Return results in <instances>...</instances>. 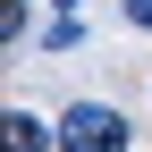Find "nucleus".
I'll use <instances>...</instances> for the list:
<instances>
[{
    "label": "nucleus",
    "instance_id": "1",
    "mask_svg": "<svg viewBox=\"0 0 152 152\" xmlns=\"http://www.w3.org/2000/svg\"><path fill=\"white\" fill-rule=\"evenodd\" d=\"M59 152H127V118L110 102H68L59 110Z\"/></svg>",
    "mask_w": 152,
    "mask_h": 152
},
{
    "label": "nucleus",
    "instance_id": "3",
    "mask_svg": "<svg viewBox=\"0 0 152 152\" xmlns=\"http://www.w3.org/2000/svg\"><path fill=\"white\" fill-rule=\"evenodd\" d=\"M0 42H26V0H0Z\"/></svg>",
    "mask_w": 152,
    "mask_h": 152
},
{
    "label": "nucleus",
    "instance_id": "5",
    "mask_svg": "<svg viewBox=\"0 0 152 152\" xmlns=\"http://www.w3.org/2000/svg\"><path fill=\"white\" fill-rule=\"evenodd\" d=\"M118 9H127V26H135V34H152V0H118Z\"/></svg>",
    "mask_w": 152,
    "mask_h": 152
},
{
    "label": "nucleus",
    "instance_id": "2",
    "mask_svg": "<svg viewBox=\"0 0 152 152\" xmlns=\"http://www.w3.org/2000/svg\"><path fill=\"white\" fill-rule=\"evenodd\" d=\"M59 144V127L51 118H34V110H9V152H51Z\"/></svg>",
    "mask_w": 152,
    "mask_h": 152
},
{
    "label": "nucleus",
    "instance_id": "4",
    "mask_svg": "<svg viewBox=\"0 0 152 152\" xmlns=\"http://www.w3.org/2000/svg\"><path fill=\"white\" fill-rule=\"evenodd\" d=\"M42 42H51V51H76V42H85V26H76V17H51V34H42Z\"/></svg>",
    "mask_w": 152,
    "mask_h": 152
}]
</instances>
